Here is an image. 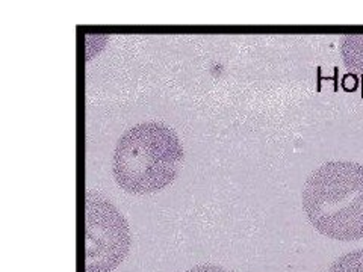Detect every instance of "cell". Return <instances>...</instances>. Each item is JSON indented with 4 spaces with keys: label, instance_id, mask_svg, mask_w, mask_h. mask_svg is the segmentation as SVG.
<instances>
[{
    "label": "cell",
    "instance_id": "obj_1",
    "mask_svg": "<svg viewBox=\"0 0 363 272\" xmlns=\"http://www.w3.org/2000/svg\"><path fill=\"white\" fill-rule=\"evenodd\" d=\"M303 209L330 239H363V165L332 161L315 169L303 189Z\"/></svg>",
    "mask_w": 363,
    "mask_h": 272
},
{
    "label": "cell",
    "instance_id": "obj_2",
    "mask_svg": "<svg viewBox=\"0 0 363 272\" xmlns=\"http://www.w3.org/2000/svg\"><path fill=\"white\" fill-rule=\"evenodd\" d=\"M177 133L161 123H141L126 130L113 152V177L132 196H150L172 185L184 164Z\"/></svg>",
    "mask_w": 363,
    "mask_h": 272
},
{
    "label": "cell",
    "instance_id": "obj_3",
    "mask_svg": "<svg viewBox=\"0 0 363 272\" xmlns=\"http://www.w3.org/2000/svg\"><path fill=\"white\" fill-rule=\"evenodd\" d=\"M129 224L113 203L96 191L85 196V272H111L128 257Z\"/></svg>",
    "mask_w": 363,
    "mask_h": 272
},
{
    "label": "cell",
    "instance_id": "obj_4",
    "mask_svg": "<svg viewBox=\"0 0 363 272\" xmlns=\"http://www.w3.org/2000/svg\"><path fill=\"white\" fill-rule=\"evenodd\" d=\"M340 55L351 73L359 74L363 79V33L362 35H345L340 41Z\"/></svg>",
    "mask_w": 363,
    "mask_h": 272
},
{
    "label": "cell",
    "instance_id": "obj_5",
    "mask_svg": "<svg viewBox=\"0 0 363 272\" xmlns=\"http://www.w3.org/2000/svg\"><path fill=\"white\" fill-rule=\"evenodd\" d=\"M327 272H363V248L339 257Z\"/></svg>",
    "mask_w": 363,
    "mask_h": 272
},
{
    "label": "cell",
    "instance_id": "obj_6",
    "mask_svg": "<svg viewBox=\"0 0 363 272\" xmlns=\"http://www.w3.org/2000/svg\"><path fill=\"white\" fill-rule=\"evenodd\" d=\"M185 272H230V271L218 265H197Z\"/></svg>",
    "mask_w": 363,
    "mask_h": 272
}]
</instances>
